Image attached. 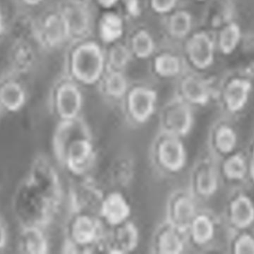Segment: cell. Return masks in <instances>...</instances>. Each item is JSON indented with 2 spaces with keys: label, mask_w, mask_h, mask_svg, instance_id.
<instances>
[{
  "label": "cell",
  "mask_w": 254,
  "mask_h": 254,
  "mask_svg": "<svg viewBox=\"0 0 254 254\" xmlns=\"http://www.w3.org/2000/svg\"><path fill=\"white\" fill-rule=\"evenodd\" d=\"M9 15L0 4V43L7 38Z\"/></svg>",
  "instance_id": "cell-39"
},
{
  "label": "cell",
  "mask_w": 254,
  "mask_h": 254,
  "mask_svg": "<svg viewBox=\"0 0 254 254\" xmlns=\"http://www.w3.org/2000/svg\"><path fill=\"white\" fill-rule=\"evenodd\" d=\"M136 174V165L132 157L121 155L114 158L107 171L109 183L113 189L123 191L132 183Z\"/></svg>",
  "instance_id": "cell-19"
},
{
  "label": "cell",
  "mask_w": 254,
  "mask_h": 254,
  "mask_svg": "<svg viewBox=\"0 0 254 254\" xmlns=\"http://www.w3.org/2000/svg\"><path fill=\"white\" fill-rule=\"evenodd\" d=\"M46 0H13L16 7L37 12L46 2Z\"/></svg>",
  "instance_id": "cell-38"
},
{
  "label": "cell",
  "mask_w": 254,
  "mask_h": 254,
  "mask_svg": "<svg viewBox=\"0 0 254 254\" xmlns=\"http://www.w3.org/2000/svg\"><path fill=\"white\" fill-rule=\"evenodd\" d=\"M250 83L244 80L231 82L225 92V100L231 111L241 110L247 102L250 92Z\"/></svg>",
  "instance_id": "cell-26"
},
{
  "label": "cell",
  "mask_w": 254,
  "mask_h": 254,
  "mask_svg": "<svg viewBox=\"0 0 254 254\" xmlns=\"http://www.w3.org/2000/svg\"><path fill=\"white\" fill-rule=\"evenodd\" d=\"M132 208L123 191L106 192L100 206L98 217L106 228H112L131 219Z\"/></svg>",
  "instance_id": "cell-14"
},
{
  "label": "cell",
  "mask_w": 254,
  "mask_h": 254,
  "mask_svg": "<svg viewBox=\"0 0 254 254\" xmlns=\"http://www.w3.org/2000/svg\"><path fill=\"white\" fill-rule=\"evenodd\" d=\"M37 12L16 7L9 15L7 38L9 42L32 41L36 43Z\"/></svg>",
  "instance_id": "cell-17"
},
{
  "label": "cell",
  "mask_w": 254,
  "mask_h": 254,
  "mask_svg": "<svg viewBox=\"0 0 254 254\" xmlns=\"http://www.w3.org/2000/svg\"><path fill=\"white\" fill-rule=\"evenodd\" d=\"M3 110H4V108H3L2 106H1V104H0V116H1V113H2Z\"/></svg>",
  "instance_id": "cell-44"
},
{
  "label": "cell",
  "mask_w": 254,
  "mask_h": 254,
  "mask_svg": "<svg viewBox=\"0 0 254 254\" xmlns=\"http://www.w3.org/2000/svg\"><path fill=\"white\" fill-rule=\"evenodd\" d=\"M128 89L127 78L122 71L111 70L104 78L103 92L110 99L122 101Z\"/></svg>",
  "instance_id": "cell-25"
},
{
  "label": "cell",
  "mask_w": 254,
  "mask_h": 254,
  "mask_svg": "<svg viewBox=\"0 0 254 254\" xmlns=\"http://www.w3.org/2000/svg\"><path fill=\"white\" fill-rule=\"evenodd\" d=\"M246 165L244 159L239 155L230 158L225 164V173L229 178L239 180L244 177Z\"/></svg>",
  "instance_id": "cell-35"
},
{
  "label": "cell",
  "mask_w": 254,
  "mask_h": 254,
  "mask_svg": "<svg viewBox=\"0 0 254 254\" xmlns=\"http://www.w3.org/2000/svg\"><path fill=\"white\" fill-rule=\"evenodd\" d=\"M231 219L236 226L240 228L250 226L254 221L253 203L248 197L240 196L231 206Z\"/></svg>",
  "instance_id": "cell-27"
},
{
  "label": "cell",
  "mask_w": 254,
  "mask_h": 254,
  "mask_svg": "<svg viewBox=\"0 0 254 254\" xmlns=\"http://www.w3.org/2000/svg\"><path fill=\"white\" fill-rule=\"evenodd\" d=\"M123 1L128 14L134 17L140 14V0H123Z\"/></svg>",
  "instance_id": "cell-40"
},
{
  "label": "cell",
  "mask_w": 254,
  "mask_h": 254,
  "mask_svg": "<svg viewBox=\"0 0 254 254\" xmlns=\"http://www.w3.org/2000/svg\"><path fill=\"white\" fill-rule=\"evenodd\" d=\"M216 146L221 152H231L237 144V136L231 128L222 127L217 131L216 137Z\"/></svg>",
  "instance_id": "cell-34"
},
{
  "label": "cell",
  "mask_w": 254,
  "mask_h": 254,
  "mask_svg": "<svg viewBox=\"0 0 254 254\" xmlns=\"http://www.w3.org/2000/svg\"><path fill=\"white\" fill-rule=\"evenodd\" d=\"M190 60L198 69H206L211 65L214 58V48L210 37L204 33L195 34L187 46Z\"/></svg>",
  "instance_id": "cell-21"
},
{
  "label": "cell",
  "mask_w": 254,
  "mask_h": 254,
  "mask_svg": "<svg viewBox=\"0 0 254 254\" xmlns=\"http://www.w3.org/2000/svg\"><path fill=\"white\" fill-rule=\"evenodd\" d=\"M122 101L124 117L130 125L140 127L149 122L157 113L158 93L152 88H129Z\"/></svg>",
  "instance_id": "cell-5"
},
{
  "label": "cell",
  "mask_w": 254,
  "mask_h": 254,
  "mask_svg": "<svg viewBox=\"0 0 254 254\" xmlns=\"http://www.w3.org/2000/svg\"><path fill=\"white\" fill-rule=\"evenodd\" d=\"M237 254H254V240L250 236H243L237 242L235 247Z\"/></svg>",
  "instance_id": "cell-36"
},
{
  "label": "cell",
  "mask_w": 254,
  "mask_h": 254,
  "mask_svg": "<svg viewBox=\"0 0 254 254\" xmlns=\"http://www.w3.org/2000/svg\"><path fill=\"white\" fill-rule=\"evenodd\" d=\"M27 98L25 79L6 70L0 76V104L4 110L18 111L25 106Z\"/></svg>",
  "instance_id": "cell-16"
},
{
  "label": "cell",
  "mask_w": 254,
  "mask_h": 254,
  "mask_svg": "<svg viewBox=\"0 0 254 254\" xmlns=\"http://www.w3.org/2000/svg\"><path fill=\"white\" fill-rule=\"evenodd\" d=\"M58 9L64 18L70 38L84 35L89 31L91 16L84 4L72 0Z\"/></svg>",
  "instance_id": "cell-18"
},
{
  "label": "cell",
  "mask_w": 254,
  "mask_h": 254,
  "mask_svg": "<svg viewBox=\"0 0 254 254\" xmlns=\"http://www.w3.org/2000/svg\"><path fill=\"white\" fill-rule=\"evenodd\" d=\"M177 1L178 0H151V6L157 13H166L174 9Z\"/></svg>",
  "instance_id": "cell-37"
},
{
  "label": "cell",
  "mask_w": 254,
  "mask_h": 254,
  "mask_svg": "<svg viewBox=\"0 0 254 254\" xmlns=\"http://www.w3.org/2000/svg\"><path fill=\"white\" fill-rule=\"evenodd\" d=\"M188 246L186 235L164 220L158 224L150 240V252L155 254H183Z\"/></svg>",
  "instance_id": "cell-15"
},
{
  "label": "cell",
  "mask_w": 254,
  "mask_h": 254,
  "mask_svg": "<svg viewBox=\"0 0 254 254\" xmlns=\"http://www.w3.org/2000/svg\"><path fill=\"white\" fill-rule=\"evenodd\" d=\"M37 19L36 43L40 50L59 49L70 39L59 9L37 13Z\"/></svg>",
  "instance_id": "cell-8"
},
{
  "label": "cell",
  "mask_w": 254,
  "mask_h": 254,
  "mask_svg": "<svg viewBox=\"0 0 254 254\" xmlns=\"http://www.w3.org/2000/svg\"><path fill=\"white\" fill-rule=\"evenodd\" d=\"M252 177H253V178L254 180V154L253 163H252Z\"/></svg>",
  "instance_id": "cell-43"
},
{
  "label": "cell",
  "mask_w": 254,
  "mask_h": 254,
  "mask_svg": "<svg viewBox=\"0 0 254 254\" xmlns=\"http://www.w3.org/2000/svg\"><path fill=\"white\" fill-rule=\"evenodd\" d=\"M34 170L33 188L58 209L64 195L61 177L56 169L47 160L42 159L37 163Z\"/></svg>",
  "instance_id": "cell-13"
},
{
  "label": "cell",
  "mask_w": 254,
  "mask_h": 254,
  "mask_svg": "<svg viewBox=\"0 0 254 254\" xmlns=\"http://www.w3.org/2000/svg\"><path fill=\"white\" fill-rule=\"evenodd\" d=\"M149 159L158 174L169 177L178 175L188 161L183 139L158 131L151 143Z\"/></svg>",
  "instance_id": "cell-3"
},
{
  "label": "cell",
  "mask_w": 254,
  "mask_h": 254,
  "mask_svg": "<svg viewBox=\"0 0 254 254\" xmlns=\"http://www.w3.org/2000/svg\"><path fill=\"white\" fill-rule=\"evenodd\" d=\"M99 30L103 41L106 43H114L123 35V20L116 13H105L100 22Z\"/></svg>",
  "instance_id": "cell-28"
},
{
  "label": "cell",
  "mask_w": 254,
  "mask_h": 254,
  "mask_svg": "<svg viewBox=\"0 0 254 254\" xmlns=\"http://www.w3.org/2000/svg\"><path fill=\"white\" fill-rule=\"evenodd\" d=\"M40 52L41 50L35 42H10L7 55V70L25 79L37 70Z\"/></svg>",
  "instance_id": "cell-12"
},
{
  "label": "cell",
  "mask_w": 254,
  "mask_h": 254,
  "mask_svg": "<svg viewBox=\"0 0 254 254\" xmlns=\"http://www.w3.org/2000/svg\"><path fill=\"white\" fill-rule=\"evenodd\" d=\"M131 49L137 58L140 59L149 58L152 55L155 49L153 39L147 31L140 30L132 37Z\"/></svg>",
  "instance_id": "cell-31"
},
{
  "label": "cell",
  "mask_w": 254,
  "mask_h": 254,
  "mask_svg": "<svg viewBox=\"0 0 254 254\" xmlns=\"http://www.w3.org/2000/svg\"><path fill=\"white\" fill-rule=\"evenodd\" d=\"M240 38V31L235 24L227 27L220 36V47L225 53H231L238 45Z\"/></svg>",
  "instance_id": "cell-33"
},
{
  "label": "cell",
  "mask_w": 254,
  "mask_h": 254,
  "mask_svg": "<svg viewBox=\"0 0 254 254\" xmlns=\"http://www.w3.org/2000/svg\"><path fill=\"white\" fill-rule=\"evenodd\" d=\"M105 229L97 215L71 213L65 225L64 249L70 254L101 253Z\"/></svg>",
  "instance_id": "cell-2"
},
{
  "label": "cell",
  "mask_w": 254,
  "mask_h": 254,
  "mask_svg": "<svg viewBox=\"0 0 254 254\" xmlns=\"http://www.w3.org/2000/svg\"><path fill=\"white\" fill-rule=\"evenodd\" d=\"M197 213L193 195L177 189L167 198L164 220L185 233Z\"/></svg>",
  "instance_id": "cell-11"
},
{
  "label": "cell",
  "mask_w": 254,
  "mask_h": 254,
  "mask_svg": "<svg viewBox=\"0 0 254 254\" xmlns=\"http://www.w3.org/2000/svg\"><path fill=\"white\" fill-rule=\"evenodd\" d=\"M192 192L201 197H209L214 193L217 188V178L213 167L206 164H201L192 176Z\"/></svg>",
  "instance_id": "cell-24"
},
{
  "label": "cell",
  "mask_w": 254,
  "mask_h": 254,
  "mask_svg": "<svg viewBox=\"0 0 254 254\" xmlns=\"http://www.w3.org/2000/svg\"><path fill=\"white\" fill-rule=\"evenodd\" d=\"M130 60L131 52L125 45H115L110 50L109 61L113 70L121 71L128 65Z\"/></svg>",
  "instance_id": "cell-32"
},
{
  "label": "cell",
  "mask_w": 254,
  "mask_h": 254,
  "mask_svg": "<svg viewBox=\"0 0 254 254\" xmlns=\"http://www.w3.org/2000/svg\"><path fill=\"white\" fill-rule=\"evenodd\" d=\"M185 235L188 244L191 243L195 246H204L213 239L214 225L207 215L197 213L187 229Z\"/></svg>",
  "instance_id": "cell-22"
},
{
  "label": "cell",
  "mask_w": 254,
  "mask_h": 254,
  "mask_svg": "<svg viewBox=\"0 0 254 254\" xmlns=\"http://www.w3.org/2000/svg\"><path fill=\"white\" fill-rule=\"evenodd\" d=\"M140 231L130 220L112 228H106L101 244V253L128 254L140 244Z\"/></svg>",
  "instance_id": "cell-10"
},
{
  "label": "cell",
  "mask_w": 254,
  "mask_h": 254,
  "mask_svg": "<svg viewBox=\"0 0 254 254\" xmlns=\"http://www.w3.org/2000/svg\"><path fill=\"white\" fill-rule=\"evenodd\" d=\"M52 106L58 121L82 116L83 96L80 87L73 81L59 82L52 92Z\"/></svg>",
  "instance_id": "cell-9"
},
{
  "label": "cell",
  "mask_w": 254,
  "mask_h": 254,
  "mask_svg": "<svg viewBox=\"0 0 254 254\" xmlns=\"http://www.w3.org/2000/svg\"><path fill=\"white\" fill-rule=\"evenodd\" d=\"M73 179L68 191L70 212L98 216L100 206L106 193L104 187L92 175Z\"/></svg>",
  "instance_id": "cell-7"
},
{
  "label": "cell",
  "mask_w": 254,
  "mask_h": 254,
  "mask_svg": "<svg viewBox=\"0 0 254 254\" xmlns=\"http://www.w3.org/2000/svg\"><path fill=\"white\" fill-rule=\"evenodd\" d=\"M22 249L27 253L33 254H47L49 242L47 236L40 225H28L22 230L21 236Z\"/></svg>",
  "instance_id": "cell-23"
},
{
  "label": "cell",
  "mask_w": 254,
  "mask_h": 254,
  "mask_svg": "<svg viewBox=\"0 0 254 254\" xmlns=\"http://www.w3.org/2000/svg\"><path fill=\"white\" fill-rule=\"evenodd\" d=\"M53 149L60 165L73 178L91 175L98 158L92 129L82 116L58 121Z\"/></svg>",
  "instance_id": "cell-1"
},
{
  "label": "cell",
  "mask_w": 254,
  "mask_h": 254,
  "mask_svg": "<svg viewBox=\"0 0 254 254\" xmlns=\"http://www.w3.org/2000/svg\"><path fill=\"white\" fill-rule=\"evenodd\" d=\"M8 240L7 227L2 219L0 218V251L3 250L7 246Z\"/></svg>",
  "instance_id": "cell-41"
},
{
  "label": "cell",
  "mask_w": 254,
  "mask_h": 254,
  "mask_svg": "<svg viewBox=\"0 0 254 254\" xmlns=\"http://www.w3.org/2000/svg\"><path fill=\"white\" fill-rule=\"evenodd\" d=\"M176 96L192 107L204 105L210 99V89L205 82L194 76H187L181 82Z\"/></svg>",
  "instance_id": "cell-20"
},
{
  "label": "cell",
  "mask_w": 254,
  "mask_h": 254,
  "mask_svg": "<svg viewBox=\"0 0 254 254\" xmlns=\"http://www.w3.org/2000/svg\"><path fill=\"white\" fill-rule=\"evenodd\" d=\"M70 68L76 82L88 86L98 83L104 72L101 47L94 42H88L75 48L71 53Z\"/></svg>",
  "instance_id": "cell-4"
},
{
  "label": "cell",
  "mask_w": 254,
  "mask_h": 254,
  "mask_svg": "<svg viewBox=\"0 0 254 254\" xmlns=\"http://www.w3.org/2000/svg\"><path fill=\"white\" fill-rule=\"evenodd\" d=\"M155 72L160 77L170 79L180 73L181 62L179 58L170 54H162L155 58Z\"/></svg>",
  "instance_id": "cell-29"
},
{
  "label": "cell",
  "mask_w": 254,
  "mask_h": 254,
  "mask_svg": "<svg viewBox=\"0 0 254 254\" xmlns=\"http://www.w3.org/2000/svg\"><path fill=\"white\" fill-rule=\"evenodd\" d=\"M192 28V18L185 10H179L170 16L169 31L176 38H184L188 35Z\"/></svg>",
  "instance_id": "cell-30"
},
{
  "label": "cell",
  "mask_w": 254,
  "mask_h": 254,
  "mask_svg": "<svg viewBox=\"0 0 254 254\" xmlns=\"http://www.w3.org/2000/svg\"><path fill=\"white\" fill-rule=\"evenodd\" d=\"M194 123L192 107L175 95L160 108L158 131L184 139L190 133Z\"/></svg>",
  "instance_id": "cell-6"
},
{
  "label": "cell",
  "mask_w": 254,
  "mask_h": 254,
  "mask_svg": "<svg viewBox=\"0 0 254 254\" xmlns=\"http://www.w3.org/2000/svg\"><path fill=\"white\" fill-rule=\"evenodd\" d=\"M98 1L100 5L102 6L104 8H110L116 4L119 0H98Z\"/></svg>",
  "instance_id": "cell-42"
}]
</instances>
